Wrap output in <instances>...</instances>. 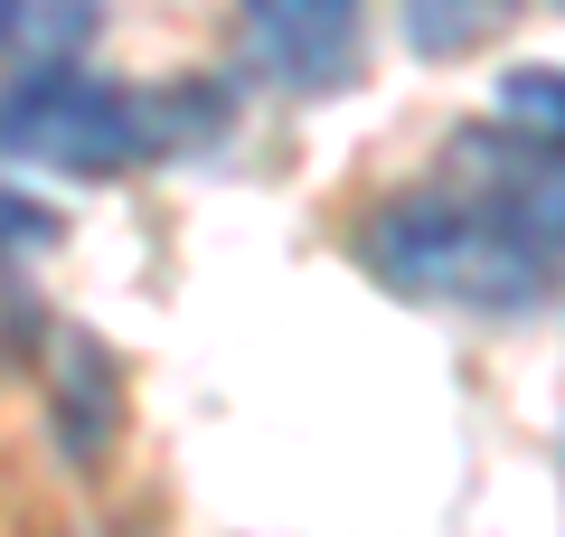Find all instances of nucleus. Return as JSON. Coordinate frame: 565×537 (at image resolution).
I'll return each mask as SVG.
<instances>
[{
  "mask_svg": "<svg viewBox=\"0 0 565 537\" xmlns=\"http://www.w3.org/2000/svg\"><path fill=\"white\" fill-rule=\"evenodd\" d=\"M359 264L405 302L434 312H537L556 293V255L490 218L471 189H405L367 218Z\"/></svg>",
  "mask_w": 565,
  "mask_h": 537,
  "instance_id": "1",
  "label": "nucleus"
},
{
  "mask_svg": "<svg viewBox=\"0 0 565 537\" xmlns=\"http://www.w3.org/2000/svg\"><path fill=\"white\" fill-rule=\"evenodd\" d=\"M114 424H122V387H114V358H104L95 339H76V349H66V387H57V443H66L76 462H104Z\"/></svg>",
  "mask_w": 565,
  "mask_h": 537,
  "instance_id": "5",
  "label": "nucleus"
},
{
  "mask_svg": "<svg viewBox=\"0 0 565 537\" xmlns=\"http://www.w3.org/2000/svg\"><path fill=\"white\" fill-rule=\"evenodd\" d=\"M10 20H20V0H0V39H10Z\"/></svg>",
  "mask_w": 565,
  "mask_h": 537,
  "instance_id": "10",
  "label": "nucleus"
},
{
  "mask_svg": "<svg viewBox=\"0 0 565 537\" xmlns=\"http://www.w3.org/2000/svg\"><path fill=\"white\" fill-rule=\"evenodd\" d=\"M500 123L565 141V66H519V76H500Z\"/></svg>",
  "mask_w": 565,
  "mask_h": 537,
  "instance_id": "7",
  "label": "nucleus"
},
{
  "mask_svg": "<svg viewBox=\"0 0 565 537\" xmlns=\"http://www.w3.org/2000/svg\"><path fill=\"white\" fill-rule=\"evenodd\" d=\"M245 20V48L274 85L292 95H330L349 85L359 66V29H367V0H236Z\"/></svg>",
  "mask_w": 565,
  "mask_h": 537,
  "instance_id": "3",
  "label": "nucleus"
},
{
  "mask_svg": "<svg viewBox=\"0 0 565 537\" xmlns=\"http://www.w3.org/2000/svg\"><path fill=\"white\" fill-rule=\"evenodd\" d=\"M29 349H39V293L10 274V255H0V368H20Z\"/></svg>",
  "mask_w": 565,
  "mask_h": 537,
  "instance_id": "8",
  "label": "nucleus"
},
{
  "mask_svg": "<svg viewBox=\"0 0 565 537\" xmlns=\"http://www.w3.org/2000/svg\"><path fill=\"white\" fill-rule=\"evenodd\" d=\"M151 151L141 133V95H122L114 76H85L66 57H39L10 95H0V160H39V170L114 179Z\"/></svg>",
  "mask_w": 565,
  "mask_h": 537,
  "instance_id": "2",
  "label": "nucleus"
},
{
  "mask_svg": "<svg viewBox=\"0 0 565 537\" xmlns=\"http://www.w3.org/2000/svg\"><path fill=\"white\" fill-rule=\"evenodd\" d=\"M104 29V0H20V20H10V39H29L39 57H76L85 39Z\"/></svg>",
  "mask_w": 565,
  "mask_h": 537,
  "instance_id": "6",
  "label": "nucleus"
},
{
  "mask_svg": "<svg viewBox=\"0 0 565 537\" xmlns=\"http://www.w3.org/2000/svg\"><path fill=\"white\" fill-rule=\"evenodd\" d=\"M57 236V208L47 199H20V189H0V255H39Z\"/></svg>",
  "mask_w": 565,
  "mask_h": 537,
  "instance_id": "9",
  "label": "nucleus"
},
{
  "mask_svg": "<svg viewBox=\"0 0 565 537\" xmlns=\"http://www.w3.org/2000/svg\"><path fill=\"white\" fill-rule=\"evenodd\" d=\"M452 170H462V189L490 208V218H509L527 245H546V255H565V141L546 133H462L452 141Z\"/></svg>",
  "mask_w": 565,
  "mask_h": 537,
  "instance_id": "4",
  "label": "nucleus"
}]
</instances>
